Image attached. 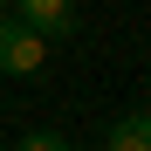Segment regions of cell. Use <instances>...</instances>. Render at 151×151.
I'll return each mask as SVG.
<instances>
[{"instance_id": "cell-5", "label": "cell", "mask_w": 151, "mask_h": 151, "mask_svg": "<svg viewBox=\"0 0 151 151\" xmlns=\"http://www.w3.org/2000/svg\"><path fill=\"white\" fill-rule=\"evenodd\" d=\"M0 14H7V0H0Z\"/></svg>"}, {"instance_id": "cell-1", "label": "cell", "mask_w": 151, "mask_h": 151, "mask_svg": "<svg viewBox=\"0 0 151 151\" xmlns=\"http://www.w3.org/2000/svg\"><path fill=\"white\" fill-rule=\"evenodd\" d=\"M41 62H48V41L28 21L0 14V76H41Z\"/></svg>"}, {"instance_id": "cell-4", "label": "cell", "mask_w": 151, "mask_h": 151, "mask_svg": "<svg viewBox=\"0 0 151 151\" xmlns=\"http://www.w3.org/2000/svg\"><path fill=\"white\" fill-rule=\"evenodd\" d=\"M14 151H76V144H69L62 131H28V137H21Z\"/></svg>"}, {"instance_id": "cell-3", "label": "cell", "mask_w": 151, "mask_h": 151, "mask_svg": "<svg viewBox=\"0 0 151 151\" xmlns=\"http://www.w3.org/2000/svg\"><path fill=\"white\" fill-rule=\"evenodd\" d=\"M103 151H151V110H117L103 131Z\"/></svg>"}, {"instance_id": "cell-2", "label": "cell", "mask_w": 151, "mask_h": 151, "mask_svg": "<svg viewBox=\"0 0 151 151\" xmlns=\"http://www.w3.org/2000/svg\"><path fill=\"white\" fill-rule=\"evenodd\" d=\"M7 14H14V21H28L41 41L76 35V0H7Z\"/></svg>"}]
</instances>
